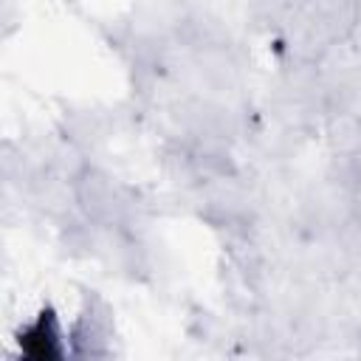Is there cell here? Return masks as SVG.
Returning <instances> with one entry per match:
<instances>
[{
  "label": "cell",
  "mask_w": 361,
  "mask_h": 361,
  "mask_svg": "<svg viewBox=\"0 0 361 361\" xmlns=\"http://www.w3.org/2000/svg\"><path fill=\"white\" fill-rule=\"evenodd\" d=\"M110 327H113V319H110V310L107 305L93 296V290L85 296V307L79 313V322L73 327V350L79 355H104V341L110 336Z\"/></svg>",
  "instance_id": "2"
},
{
  "label": "cell",
  "mask_w": 361,
  "mask_h": 361,
  "mask_svg": "<svg viewBox=\"0 0 361 361\" xmlns=\"http://www.w3.org/2000/svg\"><path fill=\"white\" fill-rule=\"evenodd\" d=\"M20 353L28 358H59L65 355V344H62V327H59V316L54 307H42L20 333Z\"/></svg>",
  "instance_id": "1"
}]
</instances>
